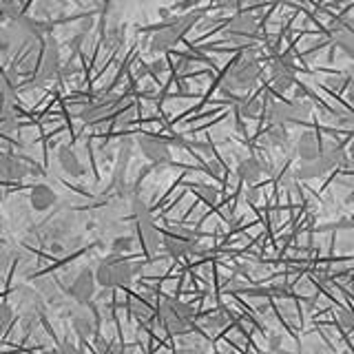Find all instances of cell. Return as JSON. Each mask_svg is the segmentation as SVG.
I'll use <instances>...</instances> for the list:
<instances>
[{
  "label": "cell",
  "mask_w": 354,
  "mask_h": 354,
  "mask_svg": "<svg viewBox=\"0 0 354 354\" xmlns=\"http://www.w3.org/2000/svg\"><path fill=\"white\" fill-rule=\"evenodd\" d=\"M133 274H136V268H133V263H129L127 259L118 257H106L100 261V266L95 268V281L102 283L106 288L111 286H127L133 281Z\"/></svg>",
  "instance_id": "cell-3"
},
{
  "label": "cell",
  "mask_w": 354,
  "mask_h": 354,
  "mask_svg": "<svg viewBox=\"0 0 354 354\" xmlns=\"http://www.w3.org/2000/svg\"><path fill=\"white\" fill-rule=\"evenodd\" d=\"M330 36H332V40H335L337 47H341L354 60V22L341 20V22H337V25H332Z\"/></svg>",
  "instance_id": "cell-11"
},
{
  "label": "cell",
  "mask_w": 354,
  "mask_h": 354,
  "mask_svg": "<svg viewBox=\"0 0 354 354\" xmlns=\"http://www.w3.org/2000/svg\"><path fill=\"white\" fill-rule=\"evenodd\" d=\"M55 202H58V195H55V191L49 186V184H36L31 191V206L33 210H49L55 206Z\"/></svg>",
  "instance_id": "cell-13"
},
{
  "label": "cell",
  "mask_w": 354,
  "mask_h": 354,
  "mask_svg": "<svg viewBox=\"0 0 354 354\" xmlns=\"http://www.w3.org/2000/svg\"><path fill=\"white\" fill-rule=\"evenodd\" d=\"M339 317H341V326L343 328H352L354 326V315L352 313H346V310H341V313H339Z\"/></svg>",
  "instance_id": "cell-23"
},
{
  "label": "cell",
  "mask_w": 354,
  "mask_h": 354,
  "mask_svg": "<svg viewBox=\"0 0 354 354\" xmlns=\"http://www.w3.org/2000/svg\"><path fill=\"white\" fill-rule=\"evenodd\" d=\"M140 149L147 155V160H151L153 164H166L171 160V151L169 144H166L162 138L155 136H142L140 138Z\"/></svg>",
  "instance_id": "cell-9"
},
{
  "label": "cell",
  "mask_w": 354,
  "mask_h": 354,
  "mask_svg": "<svg viewBox=\"0 0 354 354\" xmlns=\"http://www.w3.org/2000/svg\"><path fill=\"white\" fill-rule=\"evenodd\" d=\"M228 36L239 44H250L259 38V22L252 14H237L228 25Z\"/></svg>",
  "instance_id": "cell-7"
},
{
  "label": "cell",
  "mask_w": 354,
  "mask_h": 354,
  "mask_svg": "<svg viewBox=\"0 0 354 354\" xmlns=\"http://www.w3.org/2000/svg\"><path fill=\"white\" fill-rule=\"evenodd\" d=\"M162 246L171 257H186V254L197 252V235L188 230H169L162 235Z\"/></svg>",
  "instance_id": "cell-6"
},
{
  "label": "cell",
  "mask_w": 354,
  "mask_h": 354,
  "mask_svg": "<svg viewBox=\"0 0 354 354\" xmlns=\"http://www.w3.org/2000/svg\"><path fill=\"white\" fill-rule=\"evenodd\" d=\"M241 111H243V115H248V118H257V115H259V111H261V106H259L257 102H248V104L243 106Z\"/></svg>",
  "instance_id": "cell-22"
},
{
  "label": "cell",
  "mask_w": 354,
  "mask_h": 354,
  "mask_svg": "<svg viewBox=\"0 0 354 354\" xmlns=\"http://www.w3.org/2000/svg\"><path fill=\"white\" fill-rule=\"evenodd\" d=\"M73 326H75V330L80 332L82 337L91 335V332H93V321H91V315H86V313L73 315Z\"/></svg>",
  "instance_id": "cell-19"
},
{
  "label": "cell",
  "mask_w": 354,
  "mask_h": 354,
  "mask_svg": "<svg viewBox=\"0 0 354 354\" xmlns=\"http://www.w3.org/2000/svg\"><path fill=\"white\" fill-rule=\"evenodd\" d=\"M239 175L243 177V180H246V182H257L259 180V177L266 173V166L259 162V160H254V158H248V160H243L241 164H239Z\"/></svg>",
  "instance_id": "cell-16"
},
{
  "label": "cell",
  "mask_w": 354,
  "mask_h": 354,
  "mask_svg": "<svg viewBox=\"0 0 354 354\" xmlns=\"http://www.w3.org/2000/svg\"><path fill=\"white\" fill-rule=\"evenodd\" d=\"M268 75H270V84L277 91H288L295 84V64L290 58L286 55H277V58L270 60L268 66Z\"/></svg>",
  "instance_id": "cell-8"
},
{
  "label": "cell",
  "mask_w": 354,
  "mask_h": 354,
  "mask_svg": "<svg viewBox=\"0 0 354 354\" xmlns=\"http://www.w3.org/2000/svg\"><path fill=\"white\" fill-rule=\"evenodd\" d=\"M0 202H3V191H0Z\"/></svg>",
  "instance_id": "cell-26"
},
{
  "label": "cell",
  "mask_w": 354,
  "mask_h": 354,
  "mask_svg": "<svg viewBox=\"0 0 354 354\" xmlns=\"http://www.w3.org/2000/svg\"><path fill=\"white\" fill-rule=\"evenodd\" d=\"M11 306L9 304H0V332H3L9 326V319H11Z\"/></svg>",
  "instance_id": "cell-21"
},
{
  "label": "cell",
  "mask_w": 354,
  "mask_h": 354,
  "mask_svg": "<svg viewBox=\"0 0 354 354\" xmlns=\"http://www.w3.org/2000/svg\"><path fill=\"white\" fill-rule=\"evenodd\" d=\"M93 288H95L93 272L91 270H82L73 279V283L69 286V295L75 299L77 304H84V301H88V299L93 297Z\"/></svg>",
  "instance_id": "cell-12"
},
{
  "label": "cell",
  "mask_w": 354,
  "mask_h": 354,
  "mask_svg": "<svg viewBox=\"0 0 354 354\" xmlns=\"http://www.w3.org/2000/svg\"><path fill=\"white\" fill-rule=\"evenodd\" d=\"M58 160H60V166L69 173V175H82L84 173V166L80 164V160H77V155L69 149H60L58 153Z\"/></svg>",
  "instance_id": "cell-17"
},
{
  "label": "cell",
  "mask_w": 354,
  "mask_h": 354,
  "mask_svg": "<svg viewBox=\"0 0 354 354\" xmlns=\"http://www.w3.org/2000/svg\"><path fill=\"white\" fill-rule=\"evenodd\" d=\"M270 118H272V124H286V122H297V120H304L308 118V106L301 102H292V104H272L270 106Z\"/></svg>",
  "instance_id": "cell-10"
},
{
  "label": "cell",
  "mask_w": 354,
  "mask_h": 354,
  "mask_svg": "<svg viewBox=\"0 0 354 354\" xmlns=\"http://www.w3.org/2000/svg\"><path fill=\"white\" fill-rule=\"evenodd\" d=\"M131 248H133V239L129 235H118V237L111 239V250L118 252V254L120 252H127Z\"/></svg>",
  "instance_id": "cell-20"
},
{
  "label": "cell",
  "mask_w": 354,
  "mask_h": 354,
  "mask_svg": "<svg viewBox=\"0 0 354 354\" xmlns=\"http://www.w3.org/2000/svg\"><path fill=\"white\" fill-rule=\"evenodd\" d=\"M193 319V308L177 301V299H164L160 304V324L169 335H182L188 330Z\"/></svg>",
  "instance_id": "cell-2"
},
{
  "label": "cell",
  "mask_w": 354,
  "mask_h": 354,
  "mask_svg": "<svg viewBox=\"0 0 354 354\" xmlns=\"http://www.w3.org/2000/svg\"><path fill=\"white\" fill-rule=\"evenodd\" d=\"M350 91H352V95H354V82H352V88H350Z\"/></svg>",
  "instance_id": "cell-25"
},
{
  "label": "cell",
  "mask_w": 354,
  "mask_h": 354,
  "mask_svg": "<svg viewBox=\"0 0 354 354\" xmlns=\"http://www.w3.org/2000/svg\"><path fill=\"white\" fill-rule=\"evenodd\" d=\"M197 18H199V14H188V16H182V18H177V20H171L169 25H164L153 36V40H151V51L160 53V51H166V49L175 47L177 40H180L184 33L195 25Z\"/></svg>",
  "instance_id": "cell-5"
},
{
  "label": "cell",
  "mask_w": 354,
  "mask_h": 354,
  "mask_svg": "<svg viewBox=\"0 0 354 354\" xmlns=\"http://www.w3.org/2000/svg\"><path fill=\"white\" fill-rule=\"evenodd\" d=\"M259 80V58L254 53H243L241 58L230 66L226 75V86L235 91H248Z\"/></svg>",
  "instance_id": "cell-1"
},
{
  "label": "cell",
  "mask_w": 354,
  "mask_h": 354,
  "mask_svg": "<svg viewBox=\"0 0 354 354\" xmlns=\"http://www.w3.org/2000/svg\"><path fill=\"white\" fill-rule=\"evenodd\" d=\"M341 164H343V151L328 149V151H321L313 160H301V164L297 166V177H301V180H315V177L335 171Z\"/></svg>",
  "instance_id": "cell-4"
},
{
  "label": "cell",
  "mask_w": 354,
  "mask_h": 354,
  "mask_svg": "<svg viewBox=\"0 0 354 354\" xmlns=\"http://www.w3.org/2000/svg\"><path fill=\"white\" fill-rule=\"evenodd\" d=\"M215 3L224 9H237L241 3H246V0H215Z\"/></svg>",
  "instance_id": "cell-24"
},
{
  "label": "cell",
  "mask_w": 354,
  "mask_h": 354,
  "mask_svg": "<svg viewBox=\"0 0 354 354\" xmlns=\"http://www.w3.org/2000/svg\"><path fill=\"white\" fill-rule=\"evenodd\" d=\"M321 153V144H319V138L315 136L313 131H306L301 133V138L297 142V155L299 160H313Z\"/></svg>",
  "instance_id": "cell-15"
},
{
  "label": "cell",
  "mask_w": 354,
  "mask_h": 354,
  "mask_svg": "<svg viewBox=\"0 0 354 354\" xmlns=\"http://www.w3.org/2000/svg\"><path fill=\"white\" fill-rule=\"evenodd\" d=\"M266 140H268L270 147H279V149H286L288 147V133L283 129V124H272L266 133Z\"/></svg>",
  "instance_id": "cell-18"
},
{
  "label": "cell",
  "mask_w": 354,
  "mask_h": 354,
  "mask_svg": "<svg viewBox=\"0 0 354 354\" xmlns=\"http://www.w3.org/2000/svg\"><path fill=\"white\" fill-rule=\"evenodd\" d=\"M115 111V97H104V100H97L95 104H88L82 111V120L86 122H97L106 115H111Z\"/></svg>",
  "instance_id": "cell-14"
}]
</instances>
